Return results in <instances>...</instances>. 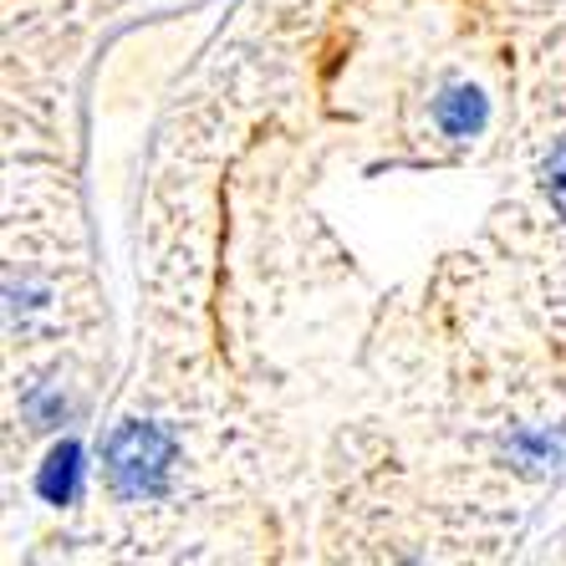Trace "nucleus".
<instances>
[{
	"mask_svg": "<svg viewBox=\"0 0 566 566\" xmlns=\"http://www.w3.org/2000/svg\"><path fill=\"white\" fill-rule=\"evenodd\" d=\"M552 195H556V205H562V214H566V144H562V154H556V169H552Z\"/></svg>",
	"mask_w": 566,
	"mask_h": 566,
	"instance_id": "1",
	"label": "nucleus"
}]
</instances>
